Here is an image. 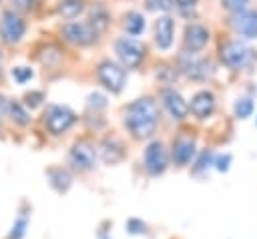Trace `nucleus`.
I'll use <instances>...</instances> for the list:
<instances>
[{"label":"nucleus","instance_id":"1","mask_svg":"<svg viewBox=\"0 0 257 239\" xmlns=\"http://www.w3.org/2000/svg\"><path fill=\"white\" fill-rule=\"evenodd\" d=\"M159 123V108L151 96L137 98L124 112V127L135 139H147L155 133Z\"/></svg>","mask_w":257,"mask_h":239},{"label":"nucleus","instance_id":"2","mask_svg":"<svg viewBox=\"0 0 257 239\" xmlns=\"http://www.w3.org/2000/svg\"><path fill=\"white\" fill-rule=\"evenodd\" d=\"M74 123H76V114L64 104H50L44 112V127L52 135L66 133Z\"/></svg>","mask_w":257,"mask_h":239},{"label":"nucleus","instance_id":"3","mask_svg":"<svg viewBox=\"0 0 257 239\" xmlns=\"http://www.w3.org/2000/svg\"><path fill=\"white\" fill-rule=\"evenodd\" d=\"M24 32H26V22H24V18L18 12H14V10L2 12V18H0V36H2L4 42L16 44V42L22 40Z\"/></svg>","mask_w":257,"mask_h":239},{"label":"nucleus","instance_id":"4","mask_svg":"<svg viewBox=\"0 0 257 239\" xmlns=\"http://www.w3.org/2000/svg\"><path fill=\"white\" fill-rule=\"evenodd\" d=\"M96 74H98V80L104 84V88H108L110 92H120L122 86H124V68L112 60H102L96 68Z\"/></svg>","mask_w":257,"mask_h":239},{"label":"nucleus","instance_id":"5","mask_svg":"<svg viewBox=\"0 0 257 239\" xmlns=\"http://www.w3.org/2000/svg\"><path fill=\"white\" fill-rule=\"evenodd\" d=\"M114 50L120 58V62L126 66V68H135L141 64V60L145 58V46L135 40V38H118L114 42Z\"/></svg>","mask_w":257,"mask_h":239},{"label":"nucleus","instance_id":"6","mask_svg":"<svg viewBox=\"0 0 257 239\" xmlns=\"http://www.w3.org/2000/svg\"><path fill=\"white\" fill-rule=\"evenodd\" d=\"M251 58V50L241 40H227L221 46V60L229 68H243Z\"/></svg>","mask_w":257,"mask_h":239},{"label":"nucleus","instance_id":"7","mask_svg":"<svg viewBox=\"0 0 257 239\" xmlns=\"http://www.w3.org/2000/svg\"><path fill=\"white\" fill-rule=\"evenodd\" d=\"M68 159H70V163H72L74 169H78V171H90L96 165V147L90 141H78L70 149Z\"/></svg>","mask_w":257,"mask_h":239},{"label":"nucleus","instance_id":"8","mask_svg":"<svg viewBox=\"0 0 257 239\" xmlns=\"http://www.w3.org/2000/svg\"><path fill=\"white\" fill-rule=\"evenodd\" d=\"M62 36L70 44L86 46V44H90V42L96 40L98 32L88 22H68V24L62 26Z\"/></svg>","mask_w":257,"mask_h":239},{"label":"nucleus","instance_id":"9","mask_svg":"<svg viewBox=\"0 0 257 239\" xmlns=\"http://www.w3.org/2000/svg\"><path fill=\"white\" fill-rule=\"evenodd\" d=\"M167 151H165V145L161 141H153L147 145L145 149V169L147 173L151 175H161L165 169H167Z\"/></svg>","mask_w":257,"mask_h":239},{"label":"nucleus","instance_id":"10","mask_svg":"<svg viewBox=\"0 0 257 239\" xmlns=\"http://www.w3.org/2000/svg\"><path fill=\"white\" fill-rule=\"evenodd\" d=\"M233 26L239 34L247 38H257V14L253 10H237L233 16Z\"/></svg>","mask_w":257,"mask_h":239},{"label":"nucleus","instance_id":"11","mask_svg":"<svg viewBox=\"0 0 257 239\" xmlns=\"http://www.w3.org/2000/svg\"><path fill=\"white\" fill-rule=\"evenodd\" d=\"M163 104H165V108L169 110V114H171L173 118L183 121V118L187 116L189 106H187V102L183 100V96H181L175 88H165V90H163Z\"/></svg>","mask_w":257,"mask_h":239},{"label":"nucleus","instance_id":"12","mask_svg":"<svg viewBox=\"0 0 257 239\" xmlns=\"http://www.w3.org/2000/svg\"><path fill=\"white\" fill-rule=\"evenodd\" d=\"M215 110V96L209 90H201L191 98V112L197 118H207Z\"/></svg>","mask_w":257,"mask_h":239},{"label":"nucleus","instance_id":"13","mask_svg":"<svg viewBox=\"0 0 257 239\" xmlns=\"http://www.w3.org/2000/svg\"><path fill=\"white\" fill-rule=\"evenodd\" d=\"M207 40H209V32H207L205 26H201V24H189L185 28V46L189 50H193V52L195 50H201L207 44Z\"/></svg>","mask_w":257,"mask_h":239},{"label":"nucleus","instance_id":"14","mask_svg":"<svg viewBox=\"0 0 257 239\" xmlns=\"http://www.w3.org/2000/svg\"><path fill=\"white\" fill-rule=\"evenodd\" d=\"M195 155V141L191 137H179L173 143V161L177 165H187Z\"/></svg>","mask_w":257,"mask_h":239},{"label":"nucleus","instance_id":"15","mask_svg":"<svg viewBox=\"0 0 257 239\" xmlns=\"http://www.w3.org/2000/svg\"><path fill=\"white\" fill-rule=\"evenodd\" d=\"M173 32H175V22H173V18H169V16H163V18H159L157 20V26H155V40H157V44H159V48H169L171 44H173Z\"/></svg>","mask_w":257,"mask_h":239},{"label":"nucleus","instance_id":"16","mask_svg":"<svg viewBox=\"0 0 257 239\" xmlns=\"http://www.w3.org/2000/svg\"><path fill=\"white\" fill-rule=\"evenodd\" d=\"M181 68H183V72H185L187 76H191V78H203V76L207 74V64H205V60L197 58L195 52H185V54L181 56Z\"/></svg>","mask_w":257,"mask_h":239},{"label":"nucleus","instance_id":"17","mask_svg":"<svg viewBox=\"0 0 257 239\" xmlns=\"http://www.w3.org/2000/svg\"><path fill=\"white\" fill-rule=\"evenodd\" d=\"M98 34L106 28V24H108V10H106V6L104 4H100V2H96V4H92V8H90V22H88Z\"/></svg>","mask_w":257,"mask_h":239},{"label":"nucleus","instance_id":"18","mask_svg":"<svg viewBox=\"0 0 257 239\" xmlns=\"http://www.w3.org/2000/svg\"><path fill=\"white\" fill-rule=\"evenodd\" d=\"M102 157L106 163H116L124 157V149H122V143L118 139H106L102 143Z\"/></svg>","mask_w":257,"mask_h":239},{"label":"nucleus","instance_id":"19","mask_svg":"<svg viewBox=\"0 0 257 239\" xmlns=\"http://www.w3.org/2000/svg\"><path fill=\"white\" fill-rule=\"evenodd\" d=\"M6 112H8L10 121L16 123V125H20V127H26L30 123V114L26 112V108L18 100H8L6 102Z\"/></svg>","mask_w":257,"mask_h":239},{"label":"nucleus","instance_id":"20","mask_svg":"<svg viewBox=\"0 0 257 239\" xmlns=\"http://www.w3.org/2000/svg\"><path fill=\"white\" fill-rule=\"evenodd\" d=\"M84 10V0H60L58 4V14L66 20L76 18Z\"/></svg>","mask_w":257,"mask_h":239},{"label":"nucleus","instance_id":"21","mask_svg":"<svg viewBox=\"0 0 257 239\" xmlns=\"http://www.w3.org/2000/svg\"><path fill=\"white\" fill-rule=\"evenodd\" d=\"M48 179H50V185L56 189V191H66L70 187V175L66 169H50L48 171Z\"/></svg>","mask_w":257,"mask_h":239},{"label":"nucleus","instance_id":"22","mask_svg":"<svg viewBox=\"0 0 257 239\" xmlns=\"http://www.w3.org/2000/svg\"><path fill=\"white\" fill-rule=\"evenodd\" d=\"M143 28H145V18H143V14H139V12H128V14L124 16V30H126L128 34L137 36V34L143 32Z\"/></svg>","mask_w":257,"mask_h":239},{"label":"nucleus","instance_id":"23","mask_svg":"<svg viewBox=\"0 0 257 239\" xmlns=\"http://www.w3.org/2000/svg\"><path fill=\"white\" fill-rule=\"evenodd\" d=\"M26 227H28V215L26 213H20L12 225V231L8 235V239H22L24 233H26Z\"/></svg>","mask_w":257,"mask_h":239},{"label":"nucleus","instance_id":"24","mask_svg":"<svg viewBox=\"0 0 257 239\" xmlns=\"http://www.w3.org/2000/svg\"><path fill=\"white\" fill-rule=\"evenodd\" d=\"M251 112H253V100L251 98H241V100L235 102L237 118H247V116H251Z\"/></svg>","mask_w":257,"mask_h":239},{"label":"nucleus","instance_id":"25","mask_svg":"<svg viewBox=\"0 0 257 239\" xmlns=\"http://www.w3.org/2000/svg\"><path fill=\"white\" fill-rule=\"evenodd\" d=\"M42 100H44V92H42V90H30V92L24 94V104L30 106V108L40 106Z\"/></svg>","mask_w":257,"mask_h":239},{"label":"nucleus","instance_id":"26","mask_svg":"<svg viewBox=\"0 0 257 239\" xmlns=\"http://www.w3.org/2000/svg\"><path fill=\"white\" fill-rule=\"evenodd\" d=\"M12 76H14V80H16V82L24 84L26 80H30V78H32V70H30L28 66H16V68H12Z\"/></svg>","mask_w":257,"mask_h":239},{"label":"nucleus","instance_id":"27","mask_svg":"<svg viewBox=\"0 0 257 239\" xmlns=\"http://www.w3.org/2000/svg\"><path fill=\"white\" fill-rule=\"evenodd\" d=\"M147 2V8L149 10H161V12H165V10H169L171 6H173V0H145Z\"/></svg>","mask_w":257,"mask_h":239},{"label":"nucleus","instance_id":"28","mask_svg":"<svg viewBox=\"0 0 257 239\" xmlns=\"http://www.w3.org/2000/svg\"><path fill=\"white\" fill-rule=\"evenodd\" d=\"M14 12H26L34 8V0H10Z\"/></svg>","mask_w":257,"mask_h":239},{"label":"nucleus","instance_id":"29","mask_svg":"<svg viewBox=\"0 0 257 239\" xmlns=\"http://www.w3.org/2000/svg\"><path fill=\"white\" fill-rule=\"evenodd\" d=\"M126 229L137 235V233H145V231H147V225H145L143 221H139V219H128V221H126Z\"/></svg>","mask_w":257,"mask_h":239},{"label":"nucleus","instance_id":"30","mask_svg":"<svg viewBox=\"0 0 257 239\" xmlns=\"http://www.w3.org/2000/svg\"><path fill=\"white\" fill-rule=\"evenodd\" d=\"M209 165H211V153L209 151H203L201 157H199V161H197V165H195V171H203Z\"/></svg>","mask_w":257,"mask_h":239},{"label":"nucleus","instance_id":"31","mask_svg":"<svg viewBox=\"0 0 257 239\" xmlns=\"http://www.w3.org/2000/svg\"><path fill=\"white\" fill-rule=\"evenodd\" d=\"M175 4L181 12H191L197 6V0H175Z\"/></svg>","mask_w":257,"mask_h":239},{"label":"nucleus","instance_id":"32","mask_svg":"<svg viewBox=\"0 0 257 239\" xmlns=\"http://www.w3.org/2000/svg\"><path fill=\"white\" fill-rule=\"evenodd\" d=\"M229 163H231V155H221V157H217V161H215V165H217L219 171H227V169H229Z\"/></svg>","mask_w":257,"mask_h":239},{"label":"nucleus","instance_id":"33","mask_svg":"<svg viewBox=\"0 0 257 239\" xmlns=\"http://www.w3.org/2000/svg\"><path fill=\"white\" fill-rule=\"evenodd\" d=\"M223 4H225V8H229V10H241L245 4H247V0H223Z\"/></svg>","mask_w":257,"mask_h":239},{"label":"nucleus","instance_id":"34","mask_svg":"<svg viewBox=\"0 0 257 239\" xmlns=\"http://www.w3.org/2000/svg\"><path fill=\"white\" fill-rule=\"evenodd\" d=\"M88 102H90V106H104L106 104L104 96H100V94H90L88 96Z\"/></svg>","mask_w":257,"mask_h":239},{"label":"nucleus","instance_id":"35","mask_svg":"<svg viewBox=\"0 0 257 239\" xmlns=\"http://www.w3.org/2000/svg\"><path fill=\"white\" fill-rule=\"evenodd\" d=\"M6 98H4V94H0V121H2V116H4V112H6Z\"/></svg>","mask_w":257,"mask_h":239}]
</instances>
